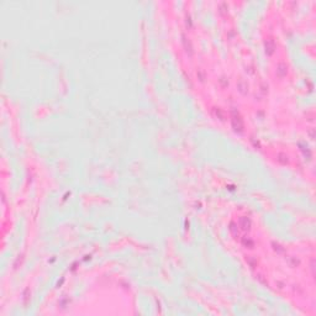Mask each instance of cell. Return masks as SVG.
Segmentation results:
<instances>
[{"mask_svg": "<svg viewBox=\"0 0 316 316\" xmlns=\"http://www.w3.org/2000/svg\"><path fill=\"white\" fill-rule=\"evenodd\" d=\"M277 159H278V162H280L281 164H286V163L289 162V158H288V156H286L285 153H279L278 154V158H277Z\"/></svg>", "mask_w": 316, "mask_h": 316, "instance_id": "obj_4", "label": "cell"}, {"mask_svg": "<svg viewBox=\"0 0 316 316\" xmlns=\"http://www.w3.org/2000/svg\"><path fill=\"white\" fill-rule=\"evenodd\" d=\"M184 46H185V48H187V52H189L192 55V52H193V50H192V46H190V43H189V41L187 42V38L184 37Z\"/></svg>", "mask_w": 316, "mask_h": 316, "instance_id": "obj_6", "label": "cell"}, {"mask_svg": "<svg viewBox=\"0 0 316 316\" xmlns=\"http://www.w3.org/2000/svg\"><path fill=\"white\" fill-rule=\"evenodd\" d=\"M232 126L235 131H239V132H242L243 131V122H242V119L239 114H236V111L232 113Z\"/></svg>", "mask_w": 316, "mask_h": 316, "instance_id": "obj_1", "label": "cell"}, {"mask_svg": "<svg viewBox=\"0 0 316 316\" xmlns=\"http://www.w3.org/2000/svg\"><path fill=\"white\" fill-rule=\"evenodd\" d=\"M277 72H278V74L280 77H284L286 74V67L284 64H279L278 66V69H277Z\"/></svg>", "mask_w": 316, "mask_h": 316, "instance_id": "obj_5", "label": "cell"}, {"mask_svg": "<svg viewBox=\"0 0 316 316\" xmlns=\"http://www.w3.org/2000/svg\"><path fill=\"white\" fill-rule=\"evenodd\" d=\"M240 225H241V227H242V230L248 231L250 228H251V221H250L247 217H242L241 220H240Z\"/></svg>", "mask_w": 316, "mask_h": 316, "instance_id": "obj_2", "label": "cell"}, {"mask_svg": "<svg viewBox=\"0 0 316 316\" xmlns=\"http://www.w3.org/2000/svg\"><path fill=\"white\" fill-rule=\"evenodd\" d=\"M266 51H267V53H268V55H272V53H273V51H274V42L270 40H267L266 41Z\"/></svg>", "mask_w": 316, "mask_h": 316, "instance_id": "obj_3", "label": "cell"}]
</instances>
